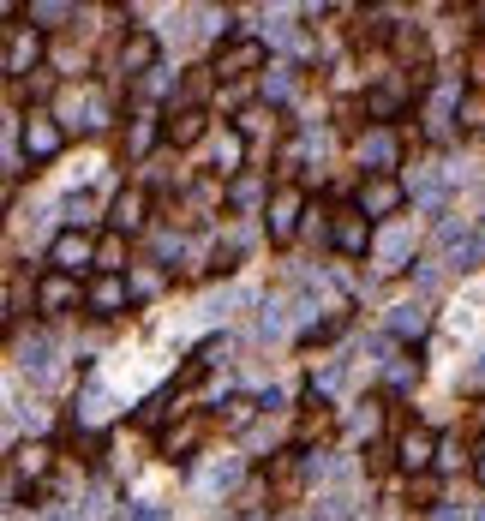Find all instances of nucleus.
Masks as SVG:
<instances>
[{"mask_svg":"<svg viewBox=\"0 0 485 521\" xmlns=\"http://www.w3.org/2000/svg\"><path fill=\"white\" fill-rule=\"evenodd\" d=\"M330 426H336V414H330L324 402H312V414L300 420V438H318V432H330Z\"/></svg>","mask_w":485,"mask_h":521,"instance_id":"obj_45","label":"nucleus"},{"mask_svg":"<svg viewBox=\"0 0 485 521\" xmlns=\"http://www.w3.org/2000/svg\"><path fill=\"white\" fill-rule=\"evenodd\" d=\"M102 420H108V390L90 384V390L72 402V426H102Z\"/></svg>","mask_w":485,"mask_h":521,"instance_id":"obj_36","label":"nucleus"},{"mask_svg":"<svg viewBox=\"0 0 485 521\" xmlns=\"http://www.w3.org/2000/svg\"><path fill=\"white\" fill-rule=\"evenodd\" d=\"M48 270H66V276L96 270V240H90L84 228H54V240H48Z\"/></svg>","mask_w":485,"mask_h":521,"instance_id":"obj_8","label":"nucleus"},{"mask_svg":"<svg viewBox=\"0 0 485 521\" xmlns=\"http://www.w3.org/2000/svg\"><path fill=\"white\" fill-rule=\"evenodd\" d=\"M330 246H336V258H366V252L378 246V228L348 204V210H336V234H330Z\"/></svg>","mask_w":485,"mask_h":521,"instance_id":"obj_16","label":"nucleus"},{"mask_svg":"<svg viewBox=\"0 0 485 521\" xmlns=\"http://www.w3.org/2000/svg\"><path fill=\"white\" fill-rule=\"evenodd\" d=\"M180 258H186V234H180V228H156V234H150V264L168 270V264H180Z\"/></svg>","mask_w":485,"mask_h":521,"instance_id":"obj_35","label":"nucleus"},{"mask_svg":"<svg viewBox=\"0 0 485 521\" xmlns=\"http://www.w3.org/2000/svg\"><path fill=\"white\" fill-rule=\"evenodd\" d=\"M216 102H222V108H228V114H234V120H240V114H246V108H252V102H246V84H228V90H222V84H216Z\"/></svg>","mask_w":485,"mask_h":521,"instance_id":"obj_47","label":"nucleus"},{"mask_svg":"<svg viewBox=\"0 0 485 521\" xmlns=\"http://www.w3.org/2000/svg\"><path fill=\"white\" fill-rule=\"evenodd\" d=\"M414 246H420L414 222H390V228H378V246H372L378 276H402V270H414Z\"/></svg>","mask_w":485,"mask_h":521,"instance_id":"obj_9","label":"nucleus"},{"mask_svg":"<svg viewBox=\"0 0 485 521\" xmlns=\"http://www.w3.org/2000/svg\"><path fill=\"white\" fill-rule=\"evenodd\" d=\"M198 450H204V420H198V414H186L180 426H168V432H162V456H168V462L192 468V462H198Z\"/></svg>","mask_w":485,"mask_h":521,"instance_id":"obj_22","label":"nucleus"},{"mask_svg":"<svg viewBox=\"0 0 485 521\" xmlns=\"http://www.w3.org/2000/svg\"><path fill=\"white\" fill-rule=\"evenodd\" d=\"M270 198H276V186H270V174H258V168H246L240 180H228V210L234 216H264L270 210Z\"/></svg>","mask_w":485,"mask_h":521,"instance_id":"obj_15","label":"nucleus"},{"mask_svg":"<svg viewBox=\"0 0 485 521\" xmlns=\"http://www.w3.org/2000/svg\"><path fill=\"white\" fill-rule=\"evenodd\" d=\"M18 90H24V96H30V102H36V108H42V102H48V96H54V78H24V84H18Z\"/></svg>","mask_w":485,"mask_h":521,"instance_id":"obj_50","label":"nucleus"},{"mask_svg":"<svg viewBox=\"0 0 485 521\" xmlns=\"http://www.w3.org/2000/svg\"><path fill=\"white\" fill-rule=\"evenodd\" d=\"M198 138H210V108H174V114H168V144L186 150V144H198Z\"/></svg>","mask_w":485,"mask_h":521,"instance_id":"obj_25","label":"nucleus"},{"mask_svg":"<svg viewBox=\"0 0 485 521\" xmlns=\"http://www.w3.org/2000/svg\"><path fill=\"white\" fill-rule=\"evenodd\" d=\"M144 222H150V192H144V186H132V192H120V198L108 204V228L126 234V240L144 234Z\"/></svg>","mask_w":485,"mask_h":521,"instance_id":"obj_21","label":"nucleus"},{"mask_svg":"<svg viewBox=\"0 0 485 521\" xmlns=\"http://www.w3.org/2000/svg\"><path fill=\"white\" fill-rule=\"evenodd\" d=\"M30 72H42V30L12 24V30H6V78H12V84H24Z\"/></svg>","mask_w":485,"mask_h":521,"instance_id":"obj_12","label":"nucleus"},{"mask_svg":"<svg viewBox=\"0 0 485 521\" xmlns=\"http://www.w3.org/2000/svg\"><path fill=\"white\" fill-rule=\"evenodd\" d=\"M402 204H408V186H402L396 174H372V180H360V186H354V210H360L372 228H378V222L390 228V222L402 216Z\"/></svg>","mask_w":485,"mask_h":521,"instance_id":"obj_2","label":"nucleus"},{"mask_svg":"<svg viewBox=\"0 0 485 521\" xmlns=\"http://www.w3.org/2000/svg\"><path fill=\"white\" fill-rule=\"evenodd\" d=\"M54 336L48 330H24V336H12V360H18V372H30L36 384L42 378H54Z\"/></svg>","mask_w":485,"mask_h":521,"instance_id":"obj_17","label":"nucleus"},{"mask_svg":"<svg viewBox=\"0 0 485 521\" xmlns=\"http://www.w3.org/2000/svg\"><path fill=\"white\" fill-rule=\"evenodd\" d=\"M66 150V126L54 108H30L24 114V162H54Z\"/></svg>","mask_w":485,"mask_h":521,"instance_id":"obj_5","label":"nucleus"},{"mask_svg":"<svg viewBox=\"0 0 485 521\" xmlns=\"http://www.w3.org/2000/svg\"><path fill=\"white\" fill-rule=\"evenodd\" d=\"M462 462H468V468H474V456H468V450H462V444H456V438H438V474H456V468H462Z\"/></svg>","mask_w":485,"mask_h":521,"instance_id":"obj_42","label":"nucleus"},{"mask_svg":"<svg viewBox=\"0 0 485 521\" xmlns=\"http://www.w3.org/2000/svg\"><path fill=\"white\" fill-rule=\"evenodd\" d=\"M300 84H306V66H300V60H270V72L258 78V96H264L270 108H282V102L300 96Z\"/></svg>","mask_w":485,"mask_h":521,"instance_id":"obj_19","label":"nucleus"},{"mask_svg":"<svg viewBox=\"0 0 485 521\" xmlns=\"http://www.w3.org/2000/svg\"><path fill=\"white\" fill-rule=\"evenodd\" d=\"M390 42H396V54H402V60H420V66H426V36H420V30H408V24H402V30H390Z\"/></svg>","mask_w":485,"mask_h":521,"instance_id":"obj_39","label":"nucleus"},{"mask_svg":"<svg viewBox=\"0 0 485 521\" xmlns=\"http://www.w3.org/2000/svg\"><path fill=\"white\" fill-rule=\"evenodd\" d=\"M402 186H408V198H414L420 210H432V216L444 210V180H438L432 168H420V162H414V168L402 174Z\"/></svg>","mask_w":485,"mask_h":521,"instance_id":"obj_26","label":"nucleus"},{"mask_svg":"<svg viewBox=\"0 0 485 521\" xmlns=\"http://www.w3.org/2000/svg\"><path fill=\"white\" fill-rule=\"evenodd\" d=\"M210 174L228 186V180H240L246 174V138L234 132V126H222L216 138H210Z\"/></svg>","mask_w":485,"mask_h":521,"instance_id":"obj_20","label":"nucleus"},{"mask_svg":"<svg viewBox=\"0 0 485 521\" xmlns=\"http://www.w3.org/2000/svg\"><path fill=\"white\" fill-rule=\"evenodd\" d=\"M258 414H264V402H258V396H228V402L216 408V426H228V432H246Z\"/></svg>","mask_w":485,"mask_h":521,"instance_id":"obj_32","label":"nucleus"},{"mask_svg":"<svg viewBox=\"0 0 485 521\" xmlns=\"http://www.w3.org/2000/svg\"><path fill=\"white\" fill-rule=\"evenodd\" d=\"M396 462H402V474H438V432H426V426H408L402 438H396Z\"/></svg>","mask_w":485,"mask_h":521,"instance_id":"obj_18","label":"nucleus"},{"mask_svg":"<svg viewBox=\"0 0 485 521\" xmlns=\"http://www.w3.org/2000/svg\"><path fill=\"white\" fill-rule=\"evenodd\" d=\"M390 468H402V462H396V444H366V474L378 480V474H390Z\"/></svg>","mask_w":485,"mask_h":521,"instance_id":"obj_43","label":"nucleus"},{"mask_svg":"<svg viewBox=\"0 0 485 521\" xmlns=\"http://www.w3.org/2000/svg\"><path fill=\"white\" fill-rule=\"evenodd\" d=\"M414 90H420V84H414V72H408V78L396 72L390 84H372V90L360 96V108H366V126H390V120H396V114L414 102Z\"/></svg>","mask_w":485,"mask_h":521,"instance_id":"obj_7","label":"nucleus"},{"mask_svg":"<svg viewBox=\"0 0 485 521\" xmlns=\"http://www.w3.org/2000/svg\"><path fill=\"white\" fill-rule=\"evenodd\" d=\"M480 384H485V354L474 360V366H468V390H480Z\"/></svg>","mask_w":485,"mask_h":521,"instance_id":"obj_53","label":"nucleus"},{"mask_svg":"<svg viewBox=\"0 0 485 521\" xmlns=\"http://www.w3.org/2000/svg\"><path fill=\"white\" fill-rule=\"evenodd\" d=\"M384 336H390V342H414V348H420V342L432 336V300H426V294L396 300V306H390V318H384Z\"/></svg>","mask_w":485,"mask_h":521,"instance_id":"obj_10","label":"nucleus"},{"mask_svg":"<svg viewBox=\"0 0 485 521\" xmlns=\"http://www.w3.org/2000/svg\"><path fill=\"white\" fill-rule=\"evenodd\" d=\"M234 306H246V288H216V294L204 300V318H228Z\"/></svg>","mask_w":485,"mask_h":521,"instance_id":"obj_41","label":"nucleus"},{"mask_svg":"<svg viewBox=\"0 0 485 521\" xmlns=\"http://www.w3.org/2000/svg\"><path fill=\"white\" fill-rule=\"evenodd\" d=\"M126 282H132V300H156V294L168 288V270H162V264H150V258H138V264L126 270Z\"/></svg>","mask_w":485,"mask_h":521,"instance_id":"obj_31","label":"nucleus"},{"mask_svg":"<svg viewBox=\"0 0 485 521\" xmlns=\"http://www.w3.org/2000/svg\"><path fill=\"white\" fill-rule=\"evenodd\" d=\"M210 84H216V72H210V66H192V72H186V84L174 90V108H204Z\"/></svg>","mask_w":485,"mask_h":521,"instance_id":"obj_34","label":"nucleus"},{"mask_svg":"<svg viewBox=\"0 0 485 521\" xmlns=\"http://www.w3.org/2000/svg\"><path fill=\"white\" fill-rule=\"evenodd\" d=\"M132 84H144L156 66H162V42H156V30H132L126 42H120V60H114Z\"/></svg>","mask_w":485,"mask_h":521,"instance_id":"obj_14","label":"nucleus"},{"mask_svg":"<svg viewBox=\"0 0 485 521\" xmlns=\"http://www.w3.org/2000/svg\"><path fill=\"white\" fill-rule=\"evenodd\" d=\"M354 162H360V180L396 174V168H402V138H396L390 126H366V132L354 138Z\"/></svg>","mask_w":485,"mask_h":521,"instance_id":"obj_3","label":"nucleus"},{"mask_svg":"<svg viewBox=\"0 0 485 521\" xmlns=\"http://www.w3.org/2000/svg\"><path fill=\"white\" fill-rule=\"evenodd\" d=\"M342 378H348V360H324V366H312V402H324L330 390H342Z\"/></svg>","mask_w":485,"mask_h":521,"instance_id":"obj_38","label":"nucleus"},{"mask_svg":"<svg viewBox=\"0 0 485 521\" xmlns=\"http://www.w3.org/2000/svg\"><path fill=\"white\" fill-rule=\"evenodd\" d=\"M30 300H36L42 318H66V312L84 306V288H78V276H66V270H42L36 288H30Z\"/></svg>","mask_w":485,"mask_h":521,"instance_id":"obj_6","label":"nucleus"},{"mask_svg":"<svg viewBox=\"0 0 485 521\" xmlns=\"http://www.w3.org/2000/svg\"><path fill=\"white\" fill-rule=\"evenodd\" d=\"M90 210H96V204H90L84 192H66V198H60V228H84V234H90V222H96Z\"/></svg>","mask_w":485,"mask_h":521,"instance_id":"obj_37","label":"nucleus"},{"mask_svg":"<svg viewBox=\"0 0 485 521\" xmlns=\"http://www.w3.org/2000/svg\"><path fill=\"white\" fill-rule=\"evenodd\" d=\"M306 192L300 186H276V198H270V210H264V234H270V246H288L300 228H306Z\"/></svg>","mask_w":485,"mask_h":521,"instance_id":"obj_4","label":"nucleus"},{"mask_svg":"<svg viewBox=\"0 0 485 521\" xmlns=\"http://www.w3.org/2000/svg\"><path fill=\"white\" fill-rule=\"evenodd\" d=\"M474 521H485V504H480V510H474Z\"/></svg>","mask_w":485,"mask_h":521,"instance_id":"obj_56","label":"nucleus"},{"mask_svg":"<svg viewBox=\"0 0 485 521\" xmlns=\"http://www.w3.org/2000/svg\"><path fill=\"white\" fill-rule=\"evenodd\" d=\"M210 72H216V84H246V78H264V72H270V42H264V36H234V42H222V48H216Z\"/></svg>","mask_w":485,"mask_h":521,"instance_id":"obj_1","label":"nucleus"},{"mask_svg":"<svg viewBox=\"0 0 485 521\" xmlns=\"http://www.w3.org/2000/svg\"><path fill=\"white\" fill-rule=\"evenodd\" d=\"M12 474H18V480H36V486H42V480L54 474V444H42V438L18 444V450H12Z\"/></svg>","mask_w":485,"mask_h":521,"instance_id":"obj_24","label":"nucleus"},{"mask_svg":"<svg viewBox=\"0 0 485 521\" xmlns=\"http://www.w3.org/2000/svg\"><path fill=\"white\" fill-rule=\"evenodd\" d=\"M168 138V120L156 114V108H138L132 120H126V132H120V150H126V162H150V150Z\"/></svg>","mask_w":485,"mask_h":521,"instance_id":"obj_13","label":"nucleus"},{"mask_svg":"<svg viewBox=\"0 0 485 521\" xmlns=\"http://www.w3.org/2000/svg\"><path fill=\"white\" fill-rule=\"evenodd\" d=\"M432 521H474V516H468V510H456V504H438V510H432Z\"/></svg>","mask_w":485,"mask_h":521,"instance_id":"obj_52","label":"nucleus"},{"mask_svg":"<svg viewBox=\"0 0 485 521\" xmlns=\"http://www.w3.org/2000/svg\"><path fill=\"white\" fill-rule=\"evenodd\" d=\"M294 324H300V318H294V306H288V300H282V294H276V300H264V306H258V336H264V342H282V336H288V330H294Z\"/></svg>","mask_w":485,"mask_h":521,"instance_id":"obj_27","label":"nucleus"},{"mask_svg":"<svg viewBox=\"0 0 485 521\" xmlns=\"http://www.w3.org/2000/svg\"><path fill=\"white\" fill-rule=\"evenodd\" d=\"M462 132H485V90L462 96Z\"/></svg>","mask_w":485,"mask_h":521,"instance_id":"obj_44","label":"nucleus"},{"mask_svg":"<svg viewBox=\"0 0 485 521\" xmlns=\"http://www.w3.org/2000/svg\"><path fill=\"white\" fill-rule=\"evenodd\" d=\"M480 198H485V192H480Z\"/></svg>","mask_w":485,"mask_h":521,"instance_id":"obj_59","label":"nucleus"},{"mask_svg":"<svg viewBox=\"0 0 485 521\" xmlns=\"http://www.w3.org/2000/svg\"><path fill=\"white\" fill-rule=\"evenodd\" d=\"M132 264H126V234H96V276H126Z\"/></svg>","mask_w":485,"mask_h":521,"instance_id":"obj_28","label":"nucleus"},{"mask_svg":"<svg viewBox=\"0 0 485 521\" xmlns=\"http://www.w3.org/2000/svg\"><path fill=\"white\" fill-rule=\"evenodd\" d=\"M24 18H30V30H42V36H48V30H60L66 18H78V6H66V0H30V6H24Z\"/></svg>","mask_w":485,"mask_h":521,"instance_id":"obj_30","label":"nucleus"},{"mask_svg":"<svg viewBox=\"0 0 485 521\" xmlns=\"http://www.w3.org/2000/svg\"><path fill=\"white\" fill-rule=\"evenodd\" d=\"M84 312L90 318H120V312H132V282L126 276H90L84 282Z\"/></svg>","mask_w":485,"mask_h":521,"instance_id":"obj_11","label":"nucleus"},{"mask_svg":"<svg viewBox=\"0 0 485 521\" xmlns=\"http://www.w3.org/2000/svg\"><path fill=\"white\" fill-rule=\"evenodd\" d=\"M246 521H264V516H246Z\"/></svg>","mask_w":485,"mask_h":521,"instance_id":"obj_57","label":"nucleus"},{"mask_svg":"<svg viewBox=\"0 0 485 521\" xmlns=\"http://www.w3.org/2000/svg\"><path fill=\"white\" fill-rule=\"evenodd\" d=\"M228 126H234V132H240L246 144H252V138H264V132L276 138V108H270V102H252V108H246L240 120H228Z\"/></svg>","mask_w":485,"mask_h":521,"instance_id":"obj_33","label":"nucleus"},{"mask_svg":"<svg viewBox=\"0 0 485 521\" xmlns=\"http://www.w3.org/2000/svg\"><path fill=\"white\" fill-rule=\"evenodd\" d=\"M120 521H174V510H168V504H126Z\"/></svg>","mask_w":485,"mask_h":521,"instance_id":"obj_46","label":"nucleus"},{"mask_svg":"<svg viewBox=\"0 0 485 521\" xmlns=\"http://www.w3.org/2000/svg\"><path fill=\"white\" fill-rule=\"evenodd\" d=\"M168 84H174V78H168V72H162V66H156V72H150V78H144V84H138V90H144V96H168ZM174 90H180V84H174Z\"/></svg>","mask_w":485,"mask_h":521,"instance_id":"obj_51","label":"nucleus"},{"mask_svg":"<svg viewBox=\"0 0 485 521\" xmlns=\"http://www.w3.org/2000/svg\"><path fill=\"white\" fill-rule=\"evenodd\" d=\"M468 18H485V6H468Z\"/></svg>","mask_w":485,"mask_h":521,"instance_id":"obj_55","label":"nucleus"},{"mask_svg":"<svg viewBox=\"0 0 485 521\" xmlns=\"http://www.w3.org/2000/svg\"><path fill=\"white\" fill-rule=\"evenodd\" d=\"M474 480H480V486H485V444H480V450H474Z\"/></svg>","mask_w":485,"mask_h":521,"instance_id":"obj_54","label":"nucleus"},{"mask_svg":"<svg viewBox=\"0 0 485 521\" xmlns=\"http://www.w3.org/2000/svg\"><path fill=\"white\" fill-rule=\"evenodd\" d=\"M408 498H414V510H426V516H432V510H438V486H432V474H420Z\"/></svg>","mask_w":485,"mask_h":521,"instance_id":"obj_49","label":"nucleus"},{"mask_svg":"<svg viewBox=\"0 0 485 521\" xmlns=\"http://www.w3.org/2000/svg\"><path fill=\"white\" fill-rule=\"evenodd\" d=\"M240 474H246V462H240V456H216L210 468H198V474H192V486H198L204 498H228V492L240 486Z\"/></svg>","mask_w":485,"mask_h":521,"instance_id":"obj_23","label":"nucleus"},{"mask_svg":"<svg viewBox=\"0 0 485 521\" xmlns=\"http://www.w3.org/2000/svg\"><path fill=\"white\" fill-rule=\"evenodd\" d=\"M6 521H18V516H6Z\"/></svg>","mask_w":485,"mask_h":521,"instance_id":"obj_58","label":"nucleus"},{"mask_svg":"<svg viewBox=\"0 0 485 521\" xmlns=\"http://www.w3.org/2000/svg\"><path fill=\"white\" fill-rule=\"evenodd\" d=\"M420 372H426L420 354H396V360H384V390H390V396H408V390L420 384Z\"/></svg>","mask_w":485,"mask_h":521,"instance_id":"obj_29","label":"nucleus"},{"mask_svg":"<svg viewBox=\"0 0 485 521\" xmlns=\"http://www.w3.org/2000/svg\"><path fill=\"white\" fill-rule=\"evenodd\" d=\"M108 120H114L108 96H102V90H90V102H84V132H108Z\"/></svg>","mask_w":485,"mask_h":521,"instance_id":"obj_40","label":"nucleus"},{"mask_svg":"<svg viewBox=\"0 0 485 521\" xmlns=\"http://www.w3.org/2000/svg\"><path fill=\"white\" fill-rule=\"evenodd\" d=\"M438 264H444V258H420V264H414V282H420V294H438V282H444V276H438Z\"/></svg>","mask_w":485,"mask_h":521,"instance_id":"obj_48","label":"nucleus"}]
</instances>
